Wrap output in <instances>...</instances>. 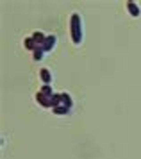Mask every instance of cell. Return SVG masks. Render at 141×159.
Returning <instances> with one entry per match:
<instances>
[{
    "label": "cell",
    "mask_w": 141,
    "mask_h": 159,
    "mask_svg": "<svg viewBox=\"0 0 141 159\" xmlns=\"http://www.w3.org/2000/svg\"><path fill=\"white\" fill-rule=\"evenodd\" d=\"M56 45H57V36L56 34H48L47 39H45V43H43V50L45 52H52L54 48H56Z\"/></svg>",
    "instance_id": "3"
},
{
    "label": "cell",
    "mask_w": 141,
    "mask_h": 159,
    "mask_svg": "<svg viewBox=\"0 0 141 159\" xmlns=\"http://www.w3.org/2000/svg\"><path fill=\"white\" fill-rule=\"evenodd\" d=\"M127 11H129V15L132 16V18H139L141 16V7H139V4H136V2H127Z\"/></svg>",
    "instance_id": "4"
},
{
    "label": "cell",
    "mask_w": 141,
    "mask_h": 159,
    "mask_svg": "<svg viewBox=\"0 0 141 159\" xmlns=\"http://www.w3.org/2000/svg\"><path fill=\"white\" fill-rule=\"evenodd\" d=\"M34 98H36V102H38L41 107H45V109L52 107V98H50V97H47V95H43L41 91H38Z\"/></svg>",
    "instance_id": "2"
},
{
    "label": "cell",
    "mask_w": 141,
    "mask_h": 159,
    "mask_svg": "<svg viewBox=\"0 0 141 159\" xmlns=\"http://www.w3.org/2000/svg\"><path fill=\"white\" fill-rule=\"evenodd\" d=\"M39 79L43 80V84H50V86H52V72H50V70L41 68V70H39Z\"/></svg>",
    "instance_id": "5"
},
{
    "label": "cell",
    "mask_w": 141,
    "mask_h": 159,
    "mask_svg": "<svg viewBox=\"0 0 141 159\" xmlns=\"http://www.w3.org/2000/svg\"><path fill=\"white\" fill-rule=\"evenodd\" d=\"M39 91H41L43 95H47V97H50V98H52V95H54V89H52V86H50V84H43Z\"/></svg>",
    "instance_id": "12"
},
{
    "label": "cell",
    "mask_w": 141,
    "mask_h": 159,
    "mask_svg": "<svg viewBox=\"0 0 141 159\" xmlns=\"http://www.w3.org/2000/svg\"><path fill=\"white\" fill-rule=\"evenodd\" d=\"M61 107V93H54L52 95V109Z\"/></svg>",
    "instance_id": "11"
},
{
    "label": "cell",
    "mask_w": 141,
    "mask_h": 159,
    "mask_svg": "<svg viewBox=\"0 0 141 159\" xmlns=\"http://www.w3.org/2000/svg\"><path fill=\"white\" fill-rule=\"evenodd\" d=\"M32 39L36 41V45L38 47H43V43H45V39H47V34H43L41 30H36V32H32Z\"/></svg>",
    "instance_id": "6"
},
{
    "label": "cell",
    "mask_w": 141,
    "mask_h": 159,
    "mask_svg": "<svg viewBox=\"0 0 141 159\" xmlns=\"http://www.w3.org/2000/svg\"><path fill=\"white\" fill-rule=\"evenodd\" d=\"M70 36H71V41L75 47L82 43L84 39V27H82V16L79 13H73L70 16Z\"/></svg>",
    "instance_id": "1"
},
{
    "label": "cell",
    "mask_w": 141,
    "mask_h": 159,
    "mask_svg": "<svg viewBox=\"0 0 141 159\" xmlns=\"http://www.w3.org/2000/svg\"><path fill=\"white\" fill-rule=\"evenodd\" d=\"M45 54H47V52L43 50V47H38V48H36V50L32 52V59H34L36 63H39V61H43Z\"/></svg>",
    "instance_id": "8"
},
{
    "label": "cell",
    "mask_w": 141,
    "mask_h": 159,
    "mask_svg": "<svg viewBox=\"0 0 141 159\" xmlns=\"http://www.w3.org/2000/svg\"><path fill=\"white\" fill-rule=\"evenodd\" d=\"M52 113L57 116H66V115H71V109L68 107H64V106H61V107H56V109H52Z\"/></svg>",
    "instance_id": "10"
},
{
    "label": "cell",
    "mask_w": 141,
    "mask_h": 159,
    "mask_svg": "<svg viewBox=\"0 0 141 159\" xmlns=\"http://www.w3.org/2000/svg\"><path fill=\"white\" fill-rule=\"evenodd\" d=\"M23 47H25L27 50H30V52H34L36 48H38V45H36V41L32 39V38H25V39H23Z\"/></svg>",
    "instance_id": "9"
},
{
    "label": "cell",
    "mask_w": 141,
    "mask_h": 159,
    "mask_svg": "<svg viewBox=\"0 0 141 159\" xmlns=\"http://www.w3.org/2000/svg\"><path fill=\"white\" fill-rule=\"evenodd\" d=\"M61 106L68 109H73V98L70 97V93H61Z\"/></svg>",
    "instance_id": "7"
}]
</instances>
